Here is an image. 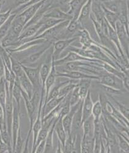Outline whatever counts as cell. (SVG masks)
<instances>
[{"mask_svg": "<svg viewBox=\"0 0 129 153\" xmlns=\"http://www.w3.org/2000/svg\"><path fill=\"white\" fill-rule=\"evenodd\" d=\"M100 83L102 85H106L116 89L124 90L127 91L124 87L122 80L117 76L109 73H106L99 76Z\"/></svg>", "mask_w": 129, "mask_h": 153, "instance_id": "obj_1", "label": "cell"}, {"mask_svg": "<svg viewBox=\"0 0 129 153\" xmlns=\"http://www.w3.org/2000/svg\"><path fill=\"white\" fill-rule=\"evenodd\" d=\"M14 101H13L14 102ZM20 108L17 106L16 103H14L13 118L12 123V148L13 152H14L20 128Z\"/></svg>", "mask_w": 129, "mask_h": 153, "instance_id": "obj_2", "label": "cell"}, {"mask_svg": "<svg viewBox=\"0 0 129 153\" xmlns=\"http://www.w3.org/2000/svg\"><path fill=\"white\" fill-rule=\"evenodd\" d=\"M22 67L27 78L33 85L34 90L42 89L39 76V66L36 68H32L22 64Z\"/></svg>", "mask_w": 129, "mask_h": 153, "instance_id": "obj_3", "label": "cell"}, {"mask_svg": "<svg viewBox=\"0 0 129 153\" xmlns=\"http://www.w3.org/2000/svg\"><path fill=\"white\" fill-rule=\"evenodd\" d=\"M115 30L119 39L121 46L123 51V52H125L126 55L128 54V33L126 31V29L123 24L119 21H117L115 27Z\"/></svg>", "mask_w": 129, "mask_h": 153, "instance_id": "obj_4", "label": "cell"}, {"mask_svg": "<svg viewBox=\"0 0 129 153\" xmlns=\"http://www.w3.org/2000/svg\"><path fill=\"white\" fill-rule=\"evenodd\" d=\"M56 76L57 77H63L74 80H80L82 79H99V76H98L89 74L79 71H69L63 72L56 71Z\"/></svg>", "mask_w": 129, "mask_h": 153, "instance_id": "obj_5", "label": "cell"}, {"mask_svg": "<svg viewBox=\"0 0 129 153\" xmlns=\"http://www.w3.org/2000/svg\"><path fill=\"white\" fill-rule=\"evenodd\" d=\"M46 1V0H42V1L36 4H34L28 7L24 10H23L20 14H17L16 17L25 25L34 16V15L37 12V10L39 9V7Z\"/></svg>", "mask_w": 129, "mask_h": 153, "instance_id": "obj_6", "label": "cell"}, {"mask_svg": "<svg viewBox=\"0 0 129 153\" xmlns=\"http://www.w3.org/2000/svg\"><path fill=\"white\" fill-rule=\"evenodd\" d=\"M83 100L79 102L77 104L75 105H73L71 107L70 111L68 113H67L66 115H64L62 117V124L63 126V128L65 130V132L67 134V136H70L71 133V128H72V123H73V116L74 114V113L76 112L77 109L79 108L80 104Z\"/></svg>", "mask_w": 129, "mask_h": 153, "instance_id": "obj_7", "label": "cell"}, {"mask_svg": "<svg viewBox=\"0 0 129 153\" xmlns=\"http://www.w3.org/2000/svg\"><path fill=\"white\" fill-rule=\"evenodd\" d=\"M78 39V37H74L70 39L57 41L53 45V50L52 53L53 58L54 59V60H56L59 56L64 49L67 48H68L72 42Z\"/></svg>", "mask_w": 129, "mask_h": 153, "instance_id": "obj_8", "label": "cell"}, {"mask_svg": "<svg viewBox=\"0 0 129 153\" xmlns=\"http://www.w3.org/2000/svg\"><path fill=\"white\" fill-rule=\"evenodd\" d=\"M16 78L20 85L22 89L28 95L30 98H31L34 92V87L27 78L25 72L23 71L16 76Z\"/></svg>", "mask_w": 129, "mask_h": 153, "instance_id": "obj_9", "label": "cell"}, {"mask_svg": "<svg viewBox=\"0 0 129 153\" xmlns=\"http://www.w3.org/2000/svg\"><path fill=\"white\" fill-rule=\"evenodd\" d=\"M74 61H90V62H92V61H95V60L82 57L80 55H79L78 53L71 51V52H70V53L68 54V55L64 57V58H63L62 59H59H59L54 60V64H55V66H60V65H64L66 63L70 62H74Z\"/></svg>", "mask_w": 129, "mask_h": 153, "instance_id": "obj_10", "label": "cell"}, {"mask_svg": "<svg viewBox=\"0 0 129 153\" xmlns=\"http://www.w3.org/2000/svg\"><path fill=\"white\" fill-rule=\"evenodd\" d=\"M56 78H57L56 70V66L54 64V59L52 57L50 71L49 72V74L47 76V79L45 81V84H44V92H45L44 101L46 100L48 94H49L50 89L52 88V87L56 83Z\"/></svg>", "mask_w": 129, "mask_h": 153, "instance_id": "obj_11", "label": "cell"}, {"mask_svg": "<svg viewBox=\"0 0 129 153\" xmlns=\"http://www.w3.org/2000/svg\"><path fill=\"white\" fill-rule=\"evenodd\" d=\"M64 97H57L56 98L47 101L44 104H43L41 110V119L48 114L53 109L58 106L64 100Z\"/></svg>", "mask_w": 129, "mask_h": 153, "instance_id": "obj_12", "label": "cell"}, {"mask_svg": "<svg viewBox=\"0 0 129 153\" xmlns=\"http://www.w3.org/2000/svg\"><path fill=\"white\" fill-rule=\"evenodd\" d=\"M93 102L92 100L91 94L90 91L88 92L87 95L84 98L82 101V123L85 119H87L92 115V108Z\"/></svg>", "mask_w": 129, "mask_h": 153, "instance_id": "obj_13", "label": "cell"}, {"mask_svg": "<svg viewBox=\"0 0 129 153\" xmlns=\"http://www.w3.org/2000/svg\"><path fill=\"white\" fill-rule=\"evenodd\" d=\"M54 132L57 134V138L62 146V148L64 149L68 136L62 124V117H60L56 122L54 126Z\"/></svg>", "mask_w": 129, "mask_h": 153, "instance_id": "obj_14", "label": "cell"}, {"mask_svg": "<svg viewBox=\"0 0 129 153\" xmlns=\"http://www.w3.org/2000/svg\"><path fill=\"white\" fill-rule=\"evenodd\" d=\"M87 1V0H71L69 4L70 10L67 14L72 17V19H78L82 7Z\"/></svg>", "mask_w": 129, "mask_h": 153, "instance_id": "obj_15", "label": "cell"}, {"mask_svg": "<svg viewBox=\"0 0 129 153\" xmlns=\"http://www.w3.org/2000/svg\"><path fill=\"white\" fill-rule=\"evenodd\" d=\"M82 102L80 104L79 108L77 109L76 112L74 113L73 123H72V128L71 132L77 133L79 130L82 128Z\"/></svg>", "mask_w": 129, "mask_h": 153, "instance_id": "obj_16", "label": "cell"}, {"mask_svg": "<svg viewBox=\"0 0 129 153\" xmlns=\"http://www.w3.org/2000/svg\"><path fill=\"white\" fill-rule=\"evenodd\" d=\"M45 18H53L60 20H71L72 17L68 15L63 10L59 9V8H54L52 9H49L47 11L43 16Z\"/></svg>", "mask_w": 129, "mask_h": 153, "instance_id": "obj_17", "label": "cell"}, {"mask_svg": "<svg viewBox=\"0 0 129 153\" xmlns=\"http://www.w3.org/2000/svg\"><path fill=\"white\" fill-rule=\"evenodd\" d=\"M42 21L41 19L36 24L28 27L27 28L24 29L22 32V33L20 34L19 39L21 40L23 39L34 36L36 34V33L38 32L39 29L40 28L41 26L42 25Z\"/></svg>", "mask_w": 129, "mask_h": 153, "instance_id": "obj_18", "label": "cell"}, {"mask_svg": "<svg viewBox=\"0 0 129 153\" xmlns=\"http://www.w3.org/2000/svg\"><path fill=\"white\" fill-rule=\"evenodd\" d=\"M99 3L100 2H97L96 0H92L91 10H92V14L95 18L96 20L101 24L104 20L105 16L103 7Z\"/></svg>", "mask_w": 129, "mask_h": 153, "instance_id": "obj_19", "label": "cell"}, {"mask_svg": "<svg viewBox=\"0 0 129 153\" xmlns=\"http://www.w3.org/2000/svg\"><path fill=\"white\" fill-rule=\"evenodd\" d=\"M52 61V57L49 62L47 61L46 62L41 64V65L39 66V76H40L41 85H42V88L43 90H44L45 81L50 71Z\"/></svg>", "mask_w": 129, "mask_h": 153, "instance_id": "obj_20", "label": "cell"}, {"mask_svg": "<svg viewBox=\"0 0 129 153\" xmlns=\"http://www.w3.org/2000/svg\"><path fill=\"white\" fill-rule=\"evenodd\" d=\"M82 135L94 137V119L91 115L82 123Z\"/></svg>", "mask_w": 129, "mask_h": 153, "instance_id": "obj_21", "label": "cell"}, {"mask_svg": "<svg viewBox=\"0 0 129 153\" xmlns=\"http://www.w3.org/2000/svg\"><path fill=\"white\" fill-rule=\"evenodd\" d=\"M121 0H110V1L103 3V6L110 11L118 14L125 4Z\"/></svg>", "mask_w": 129, "mask_h": 153, "instance_id": "obj_22", "label": "cell"}, {"mask_svg": "<svg viewBox=\"0 0 129 153\" xmlns=\"http://www.w3.org/2000/svg\"><path fill=\"white\" fill-rule=\"evenodd\" d=\"M107 36H108V38L110 39V41H112L114 43V45L117 46V49L119 50V52L121 53V55L123 57H124V53L122 49V48L121 46L119 39H118V37H117V33H116V31L108 24V34H107Z\"/></svg>", "mask_w": 129, "mask_h": 153, "instance_id": "obj_23", "label": "cell"}, {"mask_svg": "<svg viewBox=\"0 0 129 153\" xmlns=\"http://www.w3.org/2000/svg\"><path fill=\"white\" fill-rule=\"evenodd\" d=\"M92 0H87L82 7L77 19L79 24H81L82 21L85 20L90 16L92 8Z\"/></svg>", "mask_w": 129, "mask_h": 153, "instance_id": "obj_24", "label": "cell"}, {"mask_svg": "<svg viewBox=\"0 0 129 153\" xmlns=\"http://www.w3.org/2000/svg\"><path fill=\"white\" fill-rule=\"evenodd\" d=\"M57 118L54 123H53L52 127H50L47 136L46 138V146H45V149L44 152H52L53 149V134H54V126L56 122L57 121Z\"/></svg>", "mask_w": 129, "mask_h": 153, "instance_id": "obj_25", "label": "cell"}, {"mask_svg": "<svg viewBox=\"0 0 129 153\" xmlns=\"http://www.w3.org/2000/svg\"><path fill=\"white\" fill-rule=\"evenodd\" d=\"M11 94L13 100L15 102L17 106L20 109V101L22 98V88L17 78L12 89Z\"/></svg>", "mask_w": 129, "mask_h": 153, "instance_id": "obj_26", "label": "cell"}, {"mask_svg": "<svg viewBox=\"0 0 129 153\" xmlns=\"http://www.w3.org/2000/svg\"><path fill=\"white\" fill-rule=\"evenodd\" d=\"M102 7L104 11L105 19L106 20L108 24L115 30L116 24L117 22V21L118 20L117 14H116L110 11L109 10H108L103 6H102Z\"/></svg>", "mask_w": 129, "mask_h": 153, "instance_id": "obj_27", "label": "cell"}, {"mask_svg": "<svg viewBox=\"0 0 129 153\" xmlns=\"http://www.w3.org/2000/svg\"><path fill=\"white\" fill-rule=\"evenodd\" d=\"M16 16V14L12 13L8 18V19L6 21V22L0 27V41L7 35L10 28V26H11L13 21Z\"/></svg>", "mask_w": 129, "mask_h": 153, "instance_id": "obj_28", "label": "cell"}, {"mask_svg": "<svg viewBox=\"0 0 129 153\" xmlns=\"http://www.w3.org/2000/svg\"><path fill=\"white\" fill-rule=\"evenodd\" d=\"M103 113V108L100 100L96 101L93 103L92 115L94 119V121H98L101 119Z\"/></svg>", "mask_w": 129, "mask_h": 153, "instance_id": "obj_29", "label": "cell"}, {"mask_svg": "<svg viewBox=\"0 0 129 153\" xmlns=\"http://www.w3.org/2000/svg\"><path fill=\"white\" fill-rule=\"evenodd\" d=\"M51 46V44L49 43V45L44 47V48L41 49L40 51H36L34 53H31L30 56L28 57V58L26 59V62L27 63H35L37 60H38L40 57L44 54L46 51L49 49V47Z\"/></svg>", "mask_w": 129, "mask_h": 153, "instance_id": "obj_30", "label": "cell"}, {"mask_svg": "<svg viewBox=\"0 0 129 153\" xmlns=\"http://www.w3.org/2000/svg\"><path fill=\"white\" fill-rule=\"evenodd\" d=\"M80 42L84 49L90 48L93 43V41L90 38L89 33L85 30H82L80 32Z\"/></svg>", "mask_w": 129, "mask_h": 153, "instance_id": "obj_31", "label": "cell"}, {"mask_svg": "<svg viewBox=\"0 0 129 153\" xmlns=\"http://www.w3.org/2000/svg\"><path fill=\"white\" fill-rule=\"evenodd\" d=\"M108 95V94H107ZM108 97L113 102V103H114L116 105V106H117V110L119 111L127 120H128V114H129V111H128V109L124 106V105H122V103H119L118 101H117L116 99L113 98V95H108Z\"/></svg>", "mask_w": 129, "mask_h": 153, "instance_id": "obj_32", "label": "cell"}, {"mask_svg": "<svg viewBox=\"0 0 129 153\" xmlns=\"http://www.w3.org/2000/svg\"><path fill=\"white\" fill-rule=\"evenodd\" d=\"M117 145L119 147V151L124 152H129V145L128 140L125 139L122 135L120 134L117 135Z\"/></svg>", "mask_w": 129, "mask_h": 153, "instance_id": "obj_33", "label": "cell"}, {"mask_svg": "<svg viewBox=\"0 0 129 153\" xmlns=\"http://www.w3.org/2000/svg\"><path fill=\"white\" fill-rule=\"evenodd\" d=\"M81 101H82V100H81L80 97H79L78 86L77 85V86L71 91V92L70 94V103L71 107L73 105H75L76 104H77L78 103H79Z\"/></svg>", "mask_w": 129, "mask_h": 153, "instance_id": "obj_34", "label": "cell"}, {"mask_svg": "<svg viewBox=\"0 0 129 153\" xmlns=\"http://www.w3.org/2000/svg\"><path fill=\"white\" fill-rule=\"evenodd\" d=\"M79 24H80L78 22L77 19H71L69 22L67 27H66L67 32L69 33H74L75 31H76L77 30H78Z\"/></svg>", "mask_w": 129, "mask_h": 153, "instance_id": "obj_35", "label": "cell"}, {"mask_svg": "<svg viewBox=\"0 0 129 153\" xmlns=\"http://www.w3.org/2000/svg\"><path fill=\"white\" fill-rule=\"evenodd\" d=\"M41 1H42V0H30V1H28L27 3L24 4V5L18 6V7L16 9V11L12 12V13H14V14H17L18 13H19L20 11H23V10H24L28 7H29L31 5H33L34 4H36V3L39 2Z\"/></svg>", "mask_w": 129, "mask_h": 153, "instance_id": "obj_36", "label": "cell"}, {"mask_svg": "<svg viewBox=\"0 0 129 153\" xmlns=\"http://www.w3.org/2000/svg\"><path fill=\"white\" fill-rule=\"evenodd\" d=\"M12 14V9H10L7 11L3 13H0V27H1L5 22L8 19L10 14Z\"/></svg>", "mask_w": 129, "mask_h": 153, "instance_id": "obj_37", "label": "cell"}, {"mask_svg": "<svg viewBox=\"0 0 129 153\" xmlns=\"http://www.w3.org/2000/svg\"><path fill=\"white\" fill-rule=\"evenodd\" d=\"M13 152L12 148L5 143L1 140H0V152Z\"/></svg>", "mask_w": 129, "mask_h": 153, "instance_id": "obj_38", "label": "cell"}, {"mask_svg": "<svg viewBox=\"0 0 129 153\" xmlns=\"http://www.w3.org/2000/svg\"><path fill=\"white\" fill-rule=\"evenodd\" d=\"M45 146H46V140L41 141L40 143L37 145V146L36 147L35 152H36V153L44 152L45 149Z\"/></svg>", "mask_w": 129, "mask_h": 153, "instance_id": "obj_39", "label": "cell"}, {"mask_svg": "<svg viewBox=\"0 0 129 153\" xmlns=\"http://www.w3.org/2000/svg\"><path fill=\"white\" fill-rule=\"evenodd\" d=\"M4 123H6L4 111L1 105H0V127Z\"/></svg>", "mask_w": 129, "mask_h": 153, "instance_id": "obj_40", "label": "cell"}, {"mask_svg": "<svg viewBox=\"0 0 129 153\" xmlns=\"http://www.w3.org/2000/svg\"><path fill=\"white\" fill-rule=\"evenodd\" d=\"M122 83H123L124 89L128 92V89H129V79H128V75L125 76L122 79Z\"/></svg>", "mask_w": 129, "mask_h": 153, "instance_id": "obj_41", "label": "cell"}, {"mask_svg": "<svg viewBox=\"0 0 129 153\" xmlns=\"http://www.w3.org/2000/svg\"><path fill=\"white\" fill-rule=\"evenodd\" d=\"M4 74V64L0 55V79L3 77Z\"/></svg>", "mask_w": 129, "mask_h": 153, "instance_id": "obj_42", "label": "cell"}, {"mask_svg": "<svg viewBox=\"0 0 129 153\" xmlns=\"http://www.w3.org/2000/svg\"><path fill=\"white\" fill-rule=\"evenodd\" d=\"M28 1H30V0H16L15 3L17 6H20L27 3Z\"/></svg>", "mask_w": 129, "mask_h": 153, "instance_id": "obj_43", "label": "cell"}, {"mask_svg": "<svg viewBox=\"0 0 129 153\" xmlns=\"http://www.w3.org/2000/svg\"><path fill=\"white\" fill-rule=\"evenodd\" d=\"M108 1H110V0H99V2H102V3H105V2Z\"/></svg>", "mask_w": 129, "mask_h": 153, "instance_id": "obj_44", "label": "cell"}, {"mask_svg": "<svg viewBox=\"0 0 129 153\" xmlns=\"http://www.w3.org/2000/svg\"><path fill=\"white\" fill-rule=\"evenodd\" d=\"M0 140H1V132H0Z\"/></svg>", "mask_w": 129, "mask_h": 153, "instance_id": "obj_45", "label": "cell"}, {"mask_svg": "<svg viewBox=\"0 0 129 153\" xmlns=\"http://www.w3.org/2000/svg\"><path fill=\"white\" fill-rule=\"evenodd\" d=\"M3 1V0H0V3H1V2Z\"/></svg>", "mask_w": 129, "mask_h": 153, "instance_id": "obj_46", "label": "cell"}]
</instances>
